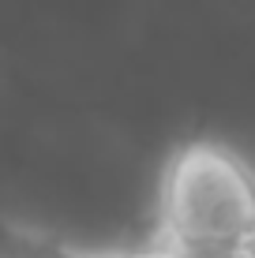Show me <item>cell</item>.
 Wrapping results in <instances>:
<instances>
[{
	"instance_id": "obj_1",
	"label": "cell",
	"mask_w": 255,
	"mask_h": 258,
	"mask_svg": "<svg viewBox=\"0 0 255 258\" xmlns=\"http://www.w3.org/2000/svg\"><path fill=\"white\" fill-rule=\"evenodd\" d=\"M169 254L225 258L255 232V176L218 142H188L162 176Z\"/></svg>"
},
{
	"instance_id": "obj_2",
	"label": "cell",
	"mask_w": 255,
	"mask_h": 258,
	"mask_svg": "<svg viewBox=\"0 0 255 258\" xmlns=\"http://www.w3.org/2000/svg\"><path fill=\"white\" fill-rule=\"evenodd\" d=\"M158 258H177V254H158Z\"/></svg>"
}]
</instances>
